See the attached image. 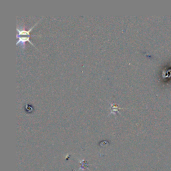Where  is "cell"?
<instances>
[{"label": "cell", "instance_id": "1", "mask_svg": "<svg viewBox=\"0 0 171 171\" xmlns=\"http://www.w3.org/2000/svg\"><path fill=\"white\" fill-rule=\"evenodd\" d=\"M120 108H119L118 106H116V105H114V104H111V110H112L111 113H114V112H118V109H120Z\"/></svg>", "mask_w": 171, "mask_h": 171}]
</instances>
